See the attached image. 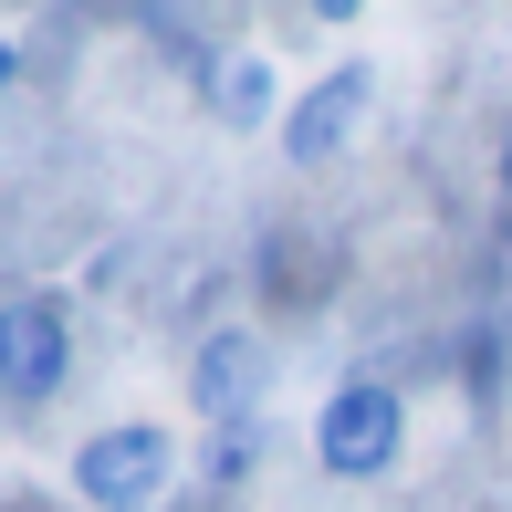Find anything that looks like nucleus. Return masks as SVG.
<instances>
[{
	"mask_svg": "<svg viewBox=\"0 0 512 512\" xmlns=\"http://www.w3.org/2000/svg\"><path fill=\"white\" fill-rule=\"evenodd\" d=\"M63 377H74V314H63V293H11L0 304V398L42 408Z\"/></svg>",
	"mask_w": 512,
	"mask_h": 512,
	"instance_id": "nucleus-3",
	"label": "nucleus"
},
{
	"mask_svg": "<svg viewBox=\"0 0 512 512\" xmlns=\"http://www.w3.org/2000/svg\"><path fill=\"white\" fill-rule=\"evenodd\" d=\"M199 95H209L220 126H272V115H283V74H272V53H220Z\"/></svg>",
	"mask_w": 512,
	"mask_h": 512,
	"instance_id": "nucleus-6",
	"label": "nucleus"
},
{
	"mask_svg": "<svg viewBox=\"0 0 512 512\" xmlns=\"http://www.w3.org/2000/svg\"><path fill=\"white\" fill-rule=\"evenodd\" d=\"M398 450H408V398L387 377H335L324 387V408H314V460L335 481H387L398 471Z\"/></svg>",
	"mask_w": 512,
	"mask_h": 512,
	"instance_id": "nucleus-1",
	"label": "nucleus"
},
{
	"mask_svg": "<svg viewBox=\"0 0 512 512\" xmlns=\"http://www.w3.org/2000/svg\"><path fill=\"white\" fill-rule=\"evenodd\" d=\"M251 471H262V418H241V429H209V450H199V481H209V492H241Z\"/></svg>",
	"mask_w": 512,
	"mask_h": 512,
	"instance_id": "nucleus-7",
	"label": "nucleus"
},
{
	"mask_svg": "<svg viewBox=\"0 0 512 512\" xmlns=\"http://www.w3.org/2000/svg\"><path fill=\"white\" fill-rule=\"evenodd\" d=\"M168 481H178V439L157 429V418L84 429V450H74V492H84V512H168Z\"/></svg>",
	"mask_w": 512,
	"mask_h": 512,
	"instance_id": "nucleus-2",
	"label": "nucleus"
},
{
	"mask_svg": "<svg viewBox=\"0 0 512 512\" xmlns=\"http://www.w3.org/2000/svg\"><path fill=\"white\" fill-rule=\"evenodd\" d=\"M136 32H147L157 53L178 63V74H199V84H209V63H220V53H209V42H199V21H189V11H147V21H136Z\"/></svg>",
	"mask_w": 512,
	"mask_h": 512,
	"instance_id": "nucleus-8",
	"label": "nucleus"
},
{
	"mask_svg": "<svg viewBox=\"0 0 512 512\" xmlns=\"http://www.w3.org/2000/svg\"><path fill=\"white\" fill-rule=\"evenodd\" d=\"M366 95H377V63L345 53L324 84H304V95L283 105V157H293V168H324V157H345V147H356V126H366Z\"/></svg>",
	"mask_w": 512,
	"mask_h": 512,
	"instance_id": "nucleus-4",
	"label": "nucleus"
},
{
	"mask_svg": "<svg viewBox=\"0 0 512 512\" xmlns=\"http://www.w3.org/2000/svg\"><path fill=\"white\" fill-rule=\"evenodd\" d=\"M502 199H512V136H502Z\"/></svg>",
	"mask_w": 512,
	"mask_h": 512,
	"instance_id": "nucleus-10",
	"label": "nucleus"
},
{
	"mask_svg": "<svg viewBox=\"0 0 512 512\" xmlns=\"http://www.w3.org/2000/svg\"><path fill=\"white\" fill-rule=\"evenodd\" d=\"M11 84H21V42H0V95H11Z\"/></svg>",
	"mask_w": 512,
	"mask_h": 512,
	"instance_id": "nucleus-9",
	"label": "nucleus"
},
{
	"mask_svg": "<svg viewBox=\"0 0 512 512\" xmlns=\"http://www.w3.org/2000/svg\"><path fill=\"white\" fill-rule=\"evenodd\" d=\"M262 387H272V345L251 335V324L199 335V356H189V398H199L209 429H241V418H262Z\"/></svg>",
	"mask_w": 512,
	"mask_h": 512,
	"instance_id": "nucleus-5",
	"label": "nucleus"
},
{
	"mask_svg": "<svg viewBox=\"0 0 512 512\" xmlns=\"http://www.w3.org/2000/svg\"><path fill=\"white\" fill-rule=\"evenodd\" d=\"M168 512H189V502H168Z\"/></svg>",
	"mask_w": 512,
	"mask_h": 512,
	"instance_id": "nucleus-11",
	"label": "nucleus"
}]
</instances>
